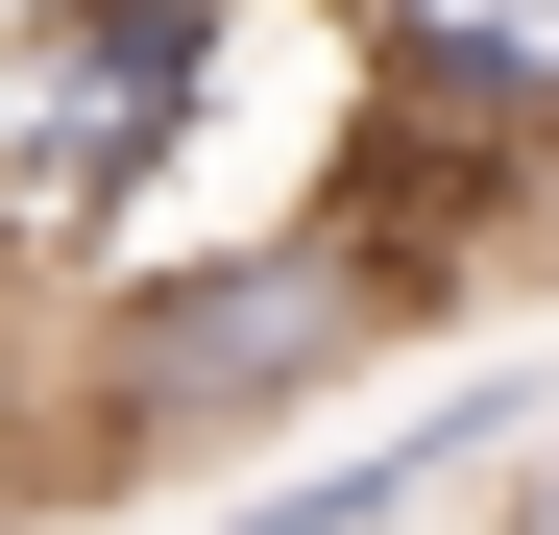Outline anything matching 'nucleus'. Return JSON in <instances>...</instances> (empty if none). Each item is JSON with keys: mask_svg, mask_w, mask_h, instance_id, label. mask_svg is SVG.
I'll use <instances>...</instances> for the list:
<instances>
[{"mask_svg": "<svg viewBox=\"0 0 559 535\" xmlns=\"http://www.w3.org/2000/svg\"><path fill=\"white\" fill-rule=\"evenodd\" d=\"M487 463H535V366H462L438 414H390V438H341V463H267L219 535H414L438 487H487Z\"/></svg>", "mask_w": 559, "mask_h": 535, "instance_id": "f03ea898", "label": "nucleus"}, {"mask_svg": "<svg viewBox=\"0 0 559 535\" xmlns=\"http://www.w3.org/2000/svg\"><path fill=\"white\" fill-rule=\"evenodd\" d=\"M414 341V268L365 243V219H267V243H170V268H98L73 293V463H195V438H267V414H317L365 390Z\"/></svg>", "mask_w": 559, "mask_h": 535, "instance_id": "f257e3e1", "label": "nucleus"}, {"mask_svg": "<svg viewBox=\"0 0 559 535\" xmlns=\"http://www.w3.org/2000/svg\"><path fill=\"white\" fill-rule=\"evenodd\" d=\"M487 535H559V463H487Z\"/></svg>", "mask_w": 559, "mask_h": 535, "instance_id": "7ed1b4c3", "label": "nucleus"}]
</instances>
